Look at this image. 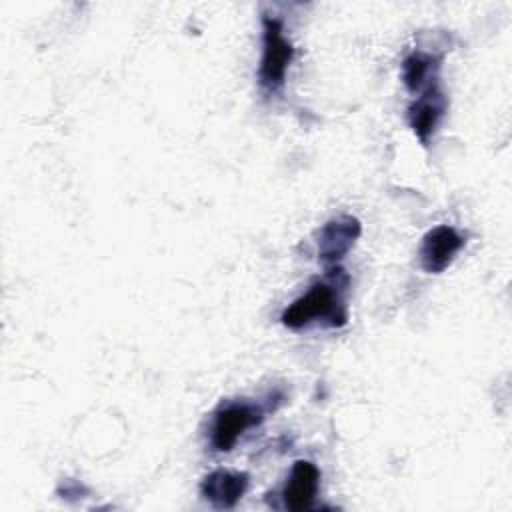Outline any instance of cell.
I'll list each match as a JSON object with an SVG mask.
<instances>
[{
	"mask_svg": "<svg viewBox=\"0 0 512 512\" xmlns=\"http://www.w3.org/2000/svg\"><path fill=\"white\" fill-rule=\"evenodd\" d=\"M290 330L308 328L314 322H324L330 328H340L348 320L346 304L340 296L338 282H318L306 294L296 298L280 316Z\"/></svg>",
	"mask_w": 512,
	"mask_h": 512,
	"instance_id": "obj_1",
	"label": "cell"
},
{
	"mask_svg": "<svg viewBox=\"0 0 512 512\" xmlns=\"http://www.w3.org/2000/svg\"><path fill=\"white\" fill-rule=\"evenodd\" d=\"M262 58L258 68V82L266 92H278L284 86L286 70L292 62L294 48L290 40L284 36L282 22L278 18L262 20Z\"/></svg>",
	"mask_w": 512,
	"mask_h": 512,
	"instance_id": "obj_2",
	"label": "cell"
},
{
	"mask_svg": "<svg viewBox=\"0 0 512 512\" xmlns=\"http://www.w3.org/2000/svg\"><path fill=\"white\" fill-rule=\"evenodd\" d=\"M264 412L252 404L246 402H232L226 404L224 408L218 410L214 424H212V434L210 442L212 448L218 452H228L234 448L238 438L252 426L262 422Z\"/></svg>",
	"mask_w": 512,
	"mask_h": 512,
	"instance_id": "obj_3",
	"label": "cell"
},
{
	"mask_svg": "<svg viewBox=\"0 0 512 512\" xmlns=\"http://www.w3.org/2000/svg\"><path fill=\"white\" fill-rule=\"evenodd\" d=\"M464 238L458 234L456 228L452 226H434L428 230L422 238L418 256H420V266L428 274H440L444 272L456 258V254L464 248Z\"/></svg>",
	"mask_w": 512,
	"mask_h": 512,
	"instance_id": "obj_4",
	"label": "cell"
},
{
	"mask_svg": "<svg viewBox=\"0 0 512 512\" xmlns=\"http://www.w3.org/2000/svg\"><path fill=\"white\" fill-rule=\"evenodd\" d=\"M362 226L354 216H338L328 220L318 232V258L324 264L342 260L358 240Z\"/></svg>",
	"mask_w": 512,
	"mask_h": 512,
	"instance_id": "obj_5",
	"label": "cell"
},
{
	"mask_svg": "<svg viewBox=\"0 0 512 512\" xmlns=\"http://www.w3.org/2000/svg\"><path fill=\"white\" fill-rule=\"evenodd\" d=\"M446 96L440 86L434 82L422 90V94L408 106V122L414 130L416 138L428 146L434 130L438 128L444 112H446Z\"/></svg>",
	"mask_w": 512,
	"mask_h": 512,
	"instance_id": "obj_6",
	"label": "cell"
},
{
	"mask_svg": "<svg viewBox=\"0 0 512 512\" xmlns=\"http://www.w3.org/2000/svg\"><path fill=\"white\" fill-rule=\"evenodd\" d=\"M248 474L232 470H214L204 476L200 492L214 508L230 510L234 508L248 490Z\"/></svg>",
	"mask_w": 512,
	"mask_h": 512,
	"instance_id": "obj_7",
	"label": "cell"
},
{
	"mask_svg": "<svg viewBox=\"0 0 512 512\" xmlns=\"http://www.w3.org/2000/svg\"><path fill=\"white\" fill-rule=\"evenodd\" d=\"M320 488V470L310 460H296L282 492L288 510L300 512L312 506Z\"/></svg>",
	"mask_w": 512,
	"mask_h": 512,
	"instance_id": "obj_8",
	"label": "cell"
},
{
	"mask_svg": "<svg viewBox=\"0 0 512 512\" xmlns=\"http://www.w3.org/2000/svg\"><path fill=\"white\" fill-rule=\"evenodd\" d=\"M438 68H440L438 56L426 54L422 50L410 52L402 60V82H404L406 90L416 94V92L428 88L430 84H434Z\"/></svg>",
	"mask_w": 512,
	"mask_h": 512,
	"instance_id": "obj_9",
	"label": "cell"
}]
</instances>
